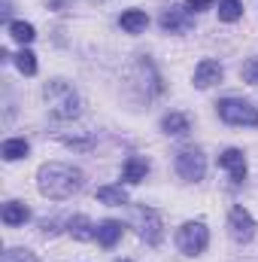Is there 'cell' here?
Here are the masks:
<instances>
[{
  "label": "cell",
  "mask_w": 258,
  "mask_h": 262,
  "mask_svg": "<svg viewBox=\"0 0 258 262\" xmlns=\"http://www.w3.org/2000/svg\"><path fill=\"white\" fill-rule=\"evenodd\" d=\"M67 226H70V235H73L76 241H91V238H97V226H91L88 216H73Z\"/></svg>",
  "instance_id": "17"
},
{
  "label": "cell",
  "mask_w": 258,
  "mask_h": 262,
  "mask_svg": "<svg viewBox=\"0 0 258 262\" xmlns=\"http://www.w3.org/2000/svg\"><path fill=\"white\" fill-rule=\"evenodd\" d=\"M216 0H186V9L189 12H203V9H213Z\"/></svg>",
  "instance_id": "24"
},
{
  "label": "cell",
  "mask_w": 258,
  "mask_h": 262,
  "mask_svg": "<svg viewBox=\"0 0 258 262\" xmlns=\"http://www.w3.org/2000/svg\"><path fill=\"white\" fill-rule=\"evenodd\" d=\"M134 223H137L140 238H143L149 247H158V244H161L164 229H161V216H158V210H155V207H146V204L134 207Z\"/></svg>",
  "instance_id": "5"
},
{
  "label": "cell",
  "mask_w": 258,
  "mask_h": 262,
  "mask_svg": "<svg viewBox=\"0 0 258 262\" xmlns=\"http://www.w3.org/2000/svg\"><path fill=\"white\" fill-rule=\"evenodd\" d=\"M243 15V3L240 0H219V18L222 21H237Z\"/></svg>",
  "instance_id": "20"
},
{
  "label": "cell",
  "mask_w": 258,
  "mask_h": 262,
  "mask_svg": "<svg viewBox=\"0 0 258 262\" xmlns=\"http://www.w3.org/2000/svg\"><path fill=\"white\" fill-rule=\"evenodd\" d=\"M240 76H243L249 85H258V58H249V61H243V67H240Z\"/></svg>",
  "instance_id": "23"
},
{
  "label": "cell",
  "mask_w": 258,
  "mask_h": 262,
  "mask_svg": "<svg viewBox=\"0 0 258 262\" xmlns=\"http://www.w3.org/2000/svg\"><path fill=\"white\" fill-rule=\"evenodd\" d=\"M255 220H252V213L246 210V207H231V213H228V235L237 241V244H246V241H252L255 238Z\"/></svg>",
  "instance_id": "7"
},
{
  "label": "cell",
  "mask_w": 258,
  "mask_h": 262,
  "mask_svg": "<svg viewBox=\"0 0 258 262\" xmlns=\"http://www.w3.org/2000/svg\"><path fill=\"white\" fill-rule=\"evenodd\" d=\"M43 95H46L49 110H52L55 119H73V116H79V95H76V89H73L67 79H52V82H46Z\"/></svg>",
  "instance_id": "2"
},
{
  "label": "cell",
  "mask_w": 258,
  "mask_h": 262,
  "mask_svg": "<svg viewBox=\"0 0 258 262\" xmlns=\"http://www.w3.org/2000/svg\"><path fill=\"white\" fill-rule=\"evenodd\" d=\"M210 244V229L203 223H186L176 229V247L186 253V256H197L203 253Z\"/></svg>",
  "instance_id": "4"
},
{
  "label": "cell",
  "mask_w": 258,
  "mask_h": 262,
  "mask_svg": "<svg viewBox=\"0 0 258 262\" xmlns=\"http://www.w3.org/2000/svg\"><path fill=\"white\" fill-rule=\"evenodd\" d=\"M9 37L18 40L21 46H28V43H34L37 31H34V25H28V21H9Z\"/></svg>",
  "instance_id": "19"
},
{
  "label": "cell",
  "mask_w": 258,
  "mask_h": 262,
  "mask_svg": "<svg viewBox=\"0 0 258 262\" xmlns=\"http://www.w3.org/2000/svg\"><path fill=\"white\" fill-rule=\"evenodd\" d=\"M219 168H225L234 183H243L246 180V156L240 149H225L219 156Z\"/></svg>",
  "instance_id": "9"
},
{
  "label": "cell",
  "mask_w": 258,
  "mask_h": 262,
  "mask_svg": "<svg viewBox=\"0 0 258 262\" xmlns=\"http://www.w3.org/2000/svg\"><path fill=\"white\" fill-rule=\"evenodd\" d=\"M28 140L24 137H9V140H3V146H0V156L6 159V162H18V159H24L28 156Z\"/></svg>",
  "instance_id": "16"
},
{
  "label": "cell",
  "mask_w": 258,
  "mask_h": 262,
  "mask_svg": "<svg viewBox=\"0 0 258 262\" xmlns=\"http://www.w3.org/2000/svg\"><path fill=\"white\" fill-rule=\"evenodd\" d=\"M0 262H40L31 250H24V247H12V250H6L3 253V259Z\"/></svg>",
  "instance_id": "22"
},
{
  "label": "cell",
  "mask_w": 258,
  "mask_h": 262,
  "mask_svg": "<svg viewBox=\"0 0 258 262\" xmlns=\"http://www.w3.org/2000/svg\"><path fill=\"white\" fill-rule=\"evenodd\" d=\"M119 238H122V223L119 220H104L97 226V244L100 247H116Z\"/></svg>",
  "instance_id": "14"
},
{
  "label": "cell",
  "mask_w": 258,
  "mask_h": 262,
  "mask_svg": "<svg viewBox=\"0 0 258 262\" xmlns=\"http://www.w3.org/2000/svg\"><path fill=\"white\" fill-rule=\"evenodd\" d=\"M97 201L100 204H128V192L122 189V186H100L97 189Z\"/></svg>",
  "instance_id": "18"
},
{
  "label": "cell",
  "mask_w": 258,
  "mask_h": 262,
  "mask_svg": "<svg viewBox=\"0 0 258 262\" xmlns=\"http://www.w3.org/2000/svg\"><path fill=\"white\" fill-rule=\"evenodd\" d=\"M0 220H3L6 226H24V223L31 220V210H28L21 201H9V204H3Z\"/></svg>",
  "instance_id": "13"
},
{
  "label": "cell",
  "mask_w": 258,
  "mask_h": 262,
  "mask_svg": "<svg viewBox=\"0 0 258 262\" xmlns=\"http://www.w3.org/2000/svg\"><path fill=\"white\" fill-rule=\"evenodd\" d=\"M176 174H179L183 180H189V183L203 180V174H207V159H203V152H200V149H179V152H176Z\"/></svg>",
  "instance_id": "6"
},
{
  "label": "cell",
  "mask_w": 258,
  "mask_h": 262,
  "mask_svg": "<svg viewBox=\"0 0 258 262\" xmlns=\"http://www.w3.org/2000/svg\"><path fill=\"white\" fill-rule=\"evenodd\" d=\"M216 107H219V116H222L228 125H243V128H255L258 125V107H252L249 101L225 98V101H219Z\"/></svg>",
  "instance_id": "3"
},
{
  "label": "cell",
  "mask_w": 258,
  "mask_h": 262,
  "mask_svg": "<svg viewBox=\"0 0 258 262\" xmlns=\"http://www.w3.org/2000/svg\"><path fill=\"white\" fill-rule=\"evenodd\" d=\"M122 262H131V259H122Z\"/></svg>",
  "instance_id": "25"
},
{
  "label": "cell",
  "mask_w": 258,
  "mask_h": 262,
  "mask_svg": "<svg viewBox=\"0 0 258 262\" xmlns=\"http://www.w3.org/2000/svg\"><path fill=\"white\" fill-rule=\"evenodd\" d=\"M161 131H164V134H173V137H183V134L192 131V119H189L186 113H167V116L161 119Z\"/></svg>",
  "instance_id": "12"
},
{
  "label": "cell",
  "mask_w": 258,
  "mask_h": 262,
  "mask_svg": "<svg viewBox=\"0 0 258 262\" xmlns=\"http://www.w3.org/2000/svg\"><path fill=\"white\" fill-rule=\"evenodd\" d=\"M85 183V174L73 165H64V162H46L40 165L37 171V186L40 192L52 201H64V198H73Z\"/></svg>",
  "instance_id": "1"
},
{
  "label": "cell",
  "mask_w": 258,
  "mask_h": 262,
  "mask_svg": "<svg viewBox=\"0 0 258 262\" xmlns=\"http://www.w3.org/2000/svg\"><path fill=\"white\" fill-rule=\"evenodd\" d=\"M158 21H161V28L170 31V34H186V31H192V25H194L192 12H189L186 6H170V9H164Z\"/></svg>",
  "instance_id": "8"
},
{
  "label": "cell",
  "mask_w": 258,
  "mask_h": 262,
  "mask_svg": "<svg viewBox=\"0 0 258 262\" xmlns=\"http://www.w3.org/2000/svg\"><path fill=\"white\" fill-rule=\"evenodd\" d=\"M119 25H122V31H128V34H140V31L149 28V15H146L143 9H128V12H122Z\"/></svg>",
  "instance_id": "15"
},
{
  "label": "cell",
  "mask_w": 258,
  "mask_h": 262,
  "mask_svg": "<svg viewBox=\"0 0 258 262\" xmlns=\"http://www.w3.org/2000/svg\"><path fill=\"white\" fill-rule=\"evenodd\" d=\"M15 67H18L24 76H34V73H37V55H34L31 49H21V52L15 55Z\"/></svg>",
  "instance_id": "21"
},
{
  "label": "cell",
  "mask_w": 258,
  "mask_h": 262,
  "mask_svg": "<svg viewBox=\"0 0 258 262\" xmlns=\"http://www.w3.org/2000/svg\"><path fill=\"white\" fill-rule=\"evenodd\" d=\"M222 76H225V70H222L219 61H213V58H203L200 64L194 67V85L197 89H210V85L222 82Z\"/></svg>",
  "instance_id": "10"
},
{
  "label": "cell",
  "mask_w": 258,
  "mask_h": 262,
  "mask_svg": "<svg viewBox=\"0 0 258 262\" xmlns=\"http://www.w3.org/2000/svg\"><path fill=\"white\" fill-rule=\"evenodd\" d=\"M146 174H149V162L140 159V156H131L128 162H125V168H122V180L125 183H143Z\"/></svg>",
  "instance_id": "11"
}]
</instances>
